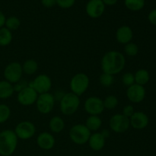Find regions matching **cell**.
Returning <instances> with one entry per match:
<instances>
[{
	"label": "cell",
	"mask_w": 156,
	"mask_h": 156,
	"mask_svg": "<svg viewBox=\"0 0 156 156\" xmlns=\"http://www.w3.org/2000/svg\"><path fill=\"white\" fill-rule=\"evenodd\" d=\"M126 65V58L120 52L117 50H110L104 54L101 60V67L103 73L108 74H119L123 71Z\"/></svg>",
	"instance_id": "cell-1"
},
{
	"label": "cell",
	"mask_w": 156,
	"mask_h": 156,
	"mask_svg": "<svg viewBox=\"0 0 156 156\" xmlns=\"http://www.w3.org/2000/svg\"><path fill=\"white\" fill-rule=\"evenodd\" d=\"M18 138L14 130L5 129L0 132V155H13L18 146Z\"/></svg>",
	"instance_id": "cell-2"
},
{
	"label": "cell",
	"mask_w": 156,
	"mask_h": 156,
	"mask_svg": "<svg viewBox=\"0 0 156 156\" xmlns=\"http://www.w3.org/2000/svg\"><path fill=\"white\" fill-rule=\"evenodd\" d=\"M81 101L78 95L73 92L64 94L59 101V108L61 113L66 116L73 115L79 109Z\"/></svg>",
	"instance_id": "cell-3"
},
{
	"label": "cell",
	"mask_w": 156,
	"mask_h": 156,
	"mask_svg": "<svg viewBox=\"0 0 156 156\" xmlns=\"http://www.w3.org/2000/svg\"><path fill=\"white\" fill-rule=\"evenodd\" d=\"M90 85V79L84 73H78L74 75L69 82L71 92L79 96L82 95L88 90Z\"/></svg>",
	"instance_id": "cell-4"
},
{
	"label": "cell",
	"mask_w": 156,
	"mask_h": 156,
	"mask_svg": "<svg viewBox=\"0 0 156 156\" xmlns=\"http://www.w3.org/2000/svg\"><path fill=\"white\" fill-rule=\"evenodd\" d=\"M91 134V131L82 123H78L73 126L69 132L70 140L77 145H84L88 143Z\"/></svg>",
	"instance_id": "cell-5"
},
{
	"label": "cell",
	"mask_w": 156,
	"mask_h": 156,
	"mask_svg": "<svg viewBox=\"0 0 156 156\" xmlns=\"http://www.w3.org/2000/svg\"><path fill=\"white\" fill-rule=\"evenodd\" d=\"M3 75L6 81L12 84H16L22 78V65L18 62H10L5 68Z\"/></svg>",
	"instance_id": "cell-6"
},
{
	"label": "cell",
	"mask_w": 156,
	"mask_h": 156,
	"mask_svg": "<svg viewBox=\"0 0 156 156\" xmlns=\"http://www.w3.org/2000/svg\"><path fill=\"white\" fill-rule=\"evenodd\" d=\"M35 104L37 109L41 114H48L54 108L55 97L50 92L38 94Z\"/></svg>",
	"instance_id": "cell-7"
},
{
	"label": "cell",
	"mask_w": 156,
	"mask_h": 156,
	"mask_svg": "<svg viewBox=\"0 0 156 156\" xmlns=\"http://www.w3.org/2000/svg\"><path fill=\"white\" fill-rule=\"evenodd\" d=\"M109 126L111 130L116 133H123L130 126L129 119L122 114H116L110 119Z\"/></svg>",
	"instance_id": "cell-8"
},
{
	"label": "cell",
	"mask_w": 156,
	"mask_h": 156,
	"mask_svg": "<svg viewBox=\"0 0 156 156\" xmlns=\"http://www.w3.org/2000/svg\"><path fill=\"white\" fill-rule=\"evenodd\" d=\"M14 132L18 139L22 140H27L31 139L35 135L36 126L32 122L24 120L17 124Z\"/></svg>",
	"instance_id": "cell-9"
},
{
	"label": "cell",
	"mask_w": 156,
	"mask_h": 156,
	"mask_svg": "<svg viewBox=\"0 0 156 156\" xmlns=\"http://www.w3.org/2000/svg\"><path fill=\"white\" fill-rule=\"evenodd\" d=\"M37 91L38 94L50 92L52 88V80L46 74H40L28 84Z\"/></svg>",
	"instance_id": "cell-10"
},
{
	"label": "cell",
	"mask_w": 156,
	"mask_h": 156,
	"mask_svg": "<svg viewBox=\"0 0 156 156\" xmlns=\"http://www.w3.org/2000/svg\"><path fill=\"white\" fill-rule=\"evenodd\" d=\"M37 97L38 94L37 91L28 85L27 87L21 89L19 92H18L17 100L21 105L27 107L34 105Z\"/></svg>",
	"instance_id": "cell-11"
},
{
	"label": "cell",
	"mask_w": 156,
	"mask_h": 156,
	"mask_svg": "<svg viewBox=\"0 0 156 156\" xmlns=\"http://www.w3.org/2000/svg\"><path fill=\"white\" fill-rule=\"evenodd\" d=\"M84 109L89 115H100L105 111L103 100L99 97L91 96L88 98L84 103Z\"/></svg>",
	"instance_id": "cell-12"
},
{
	"label": "cell",
	"mask_w": 156,
	"mask_h": 156,
	"mask_svg": "<svg viewBox=\"0 0 156 156\" xmlns=\"http://www.w3.org/2000/svg\"><path fill=\"white\" fill-rule=\"evenodd\" d=\"M146 91L145 87L136 83L128 87L126 90V97L132 103H141L146 98Z\"/></svg>",
	"instance_id": "cell-13"
},
{
	"label": "cell",
	"mask_w": 156,
	"mask_h": 156,
	"mask_svg": "<svg viewBox=\"0 0 156 156\" xmlns=\"http://www.w3.org/2000/svg\"><path fill=\"white\" fill-rule=\"evenodd\" d=\"M105 5L101 0H89L85 6L87 15L91 18H98L104 14Z\"/></svg>",
	"instance_id": "cell-14"
},
{
	"label": "cell",
	"mask_w": 156,
	"mask_h": 156,
	"mask_svg": "<svg viewBox=\"0 0 156 156\" xmlns=\"http://www.w3.org/2000/svg\"><path fill=\"white\" fill-rule=\"evenodd\" d=\"M149 123V117L146 114L142 111H135L132 117L129 118V123L135 129H143L147 127Z\"/></svg>",
	"instance_id": "cell-15"
},
{
	"label": "cell",
	"mask_w": 156,
	"mask_h": 156,
	"mask_svg": "<svg viewBox=\"0 0 156 156\" xmlns=\"http://www.w3.org/2000/svg\"><path fill=\"white\" fill-rule=\"evenodd\" d=\"M37 145L43 150H50L56 143V140L53 135L48 132H42L37 137Z\"/></svg>",
	"instance_id": "cell-16"
},
{
	"label": "cell",
	"mask_w": 156,
	"mask_h": 156,
	"mask_svg": "<svg viewBox=\"0 0 156 156\" xmlns=\"http://www.w3.org/2000/svg\"><path fill=\"white\" fill-rule=\"evenodd\" d=\"M133 38V32L132 28L127 25H122L118 27L116 31V40L119 44H124L132 42Z\"/></svg>",
	"instance_id": "cell-17"
},
{
	"label": "cell",
	"mask_w": 156,
	"mask_h": 156,
	"mask_svg": "<svg viewBox=\"0 0 156 156\" xmlns=\"http://www.w3.org/2000/svg\"><path fill=\"white\" fill-rule=\"evenodd\" d=\"M105 143H106V139L101 133L98 132L91 133L88 142L89 147L94 152H99L102 150L105 147Z\"/></svg>",
	"instance_id": "cell-18"
},
{
	"label": "cell",
	"mask_w": 156,
	"mask_h": 156,
	"mask_svg": "<svg viewBox=\"0 0 156 156\" xmlns=\"http://www.w3.org/2000/svg\"><path fill=\"white\" fill-rule=\"evenodd\" d=\"M49 128L53 133H59L65 128L64 120L59 116H53L49 121Z\"/></svg>",
	"instance_id": "cell-19"
},
{
	"label": "cell",
	"mask_w": 156,
	"mask_h": 156,
	"mask_svg": "<svg viewBox=\"0 0 156 156\" xmlns=\"http://www.w3.org/2000/svg\"><path fill=\"white\" fill-rule=\"evenodd\" d=\"M14 85L6 80L0 81V99H8L13 95Z\"/></svg>",
	"instance_id": "cell-20"
},
{
	"label": "cell",
	"mask_w": 156,
	"mask_h": 156,
	"mask_svg": "<svg viewBox=\"0 0 156 156\" xmlns=\"http://www.w3.org/2000/svg\"><path fill=\"white\" fill-rule=\"evenodd\" d=\"M85 125L91 132H97L102 126V120L99 116L89 115L85 120Z\"/></svg>",
	"instance_id": "cell-21"
},
{
	"label": "cell",
	"mask_w": 156,
	"mask_h": 156,
	"mask_svg": "<svg viewBox=\"0 0 156 156\" xmlns=\"http://www.w3.org/2000/svg\"><path fill=\"white\" fill-rule=\"evenodd\" d=\"M134 78H135L136 84L144 86L149 82L150 75H149L148 70L145 69H140L136 72L135 74H134Z\"/></svg>",
	"instance_id": "cell-22"
},
{
	"label": "cell",
	"mask_w": 156,
	"mask_h": 156,
	"mask_svg": "<svg viewBox=\"0 0 156 156\" xmlns=\"http://www.w3.org/2000/svg\"><path fill=\"white\" fill-rule=\"evenodd\" d=\"M38 69V63L36 60L33 59H27L24 62L22 65L23 73L26 75L31 76L34 75Z\"/></svg>",
	"instance_id": "cell-23"
},
{
	"label": "cell",
	"mask_w": 156,
	"mask_h": 156,
	"mask_svg": "<svg viewBox=\"0 0 156 156\" xmlns=\"http://www.w3.org/2000/svg\"><path fill=\"white\" fill-rule=\"evenodd\" d=\"M12 38H13V36L11 30L6 28L5 27L0 28V46L1 47L9 46L12 43Z\"/></svg>",
	"instance_id": "cell-24"
},
{
	"label": "cell",
	"mask_w": 156,
	"mask_h": 156,
	"mask_svg": "<svg viewBox=\"0 0 156 156\" xmlns=\"http://www.w3.org/2000/svg\"><path fill=\"white\" fill-rule=\"evenodd\" d=\"M124 5L129 10L138 12L145 6V0H124Z\"/></svg>",
	"instance_id": "cell-25"
},
{
	"label": "cell",
	"mask_w": 156,
	"mask_h": 156,
	"mask_svg": "<svg viewBox=\"0 0 156 156\" xmlns=\"http://www.w3.org/2000/svg\"><path fill=\"white\" fill-rule=\"evenodd\" d=\"M103 103L105 109L111 111V110H114V108H117L119 101L115 95L111 94V95H108L105 98V100H103Z\"/></svg>",
	"instance_id": "cell-26"
},
{
	"label": "cell",
	"mask_w": 156,
	"mask_h": 156,
	"mask_svg": "<svg viewBox=\"0 0 156 156\" xmlns=\"http://www.w3.org/2000/svg\"><path fill=\"white\" fill-rule=\"evenodd\" d=\"M21 25V21L18 18L15 16H11L6 18L5 26L7 29H9L11 31L18 30V27Z\"/></svg>",
	"instance_id": "cell-27"
},
{
	"label": "cell",
	"mask_w": 156,
	"mask_h": 156,
	"mask_svg": "<svg viewBox=\"0 0 156 156\" xmlns=\"http://www.w3.org/2000/svg\"><path fill=\"white\" fill-rule=\"evenodd\" d=\"M10 108L5 104H0V124L5 123L10 118Z\"/></svg>",
	"instance_id": "cell-28"
},
{
	"label": "cell",
	"mask_w": 156,
	"mask_h": 156,
	"mask_svg": "<svg viewBox=\"0 0 156 156\" xmlns=\"http://www.w3.org/2000/svg\"><path fill=\"white\" fill-rule=\"evenodd\" d=\"M124 53L126 56L133 57L139 53V47L136 44L129 42L124 46Z\"/></svg>",
	"instance_id": "cell-29"
},
{
	"label": "cell",
	"mask_w": 156,
	"mask_h": 156,
	"mask_svg": "<svg viewBox=\"0 0 156 156\" xmlns=\"http://www.w3.org/2000/svg\"><path fill=\"white\" fill-rule=\"evenodd\" d=\"M114 82V76L103 73L99 77V82L104 87H111Z\"/></svg>",
	"instance_id": "cell-30"
},
{
	"label": "cell",
	"mask_w": 156,
	"mask_h": 156,
	"mask_svg": "<svg viewBox=\"0 0 156 156\" xmlns=\"http://www.w3.org/2000/svg\"><path fill=\"white\" fill-rule=\"evenodd\" d=\"M122 82L125 86L128 87L131 86L133 84H135V78H134V74L132 73H124L122 76Z\"/></svg>",
	"instance_id": "cell-31"
},
{
	"label": "cell",
	"mask_w": 156,
	"mask_h": 156,
	"mask_svg": "<svg viewBox=\"0 0 156 156\" xmlns=\"http://www.w3.org/2000/svg\"><path fill=\"white\" fill-rule=\"evenodd\" d=\"M76 0H56V5L62 9H69L74 5Z\"/></svg>",
	"instance_id": "cell-32"
},
{
	"label": "cell",
	"mask_w": 156,
	"mask_h": 156,
	"mask_svg": "<svg viewBox=\"0 0 156 156\" xmlns=\"http://www.w3.org/2000/svg\"><path fill=\"white\" fill-rule=\"evenodd\" d=\"M134 113H135V111H134V107L131 105H126V106L123 108V112H122V114L129 119L131 117H132V115L134 114Z\"/></svg>",
	"instance_id": "cell-33"
},
{
	"label": "cell",
	"mask_w": 156,
	"mask_h": 156,
	"mask_svg": "<svg viewBox=\"0 0 156 156\" xmlns=\"http://www.w3.org/2000/svg\"><path fill=\"white\" fill-rule=\"evenodd\" d=\"M41 4L43 6L47 9L53 7L56 5V0H41Z\"/></svg>",
	"instance_id": "cell-34"
},
{
	"label": "cell",
	"mask_w": 156,
	"mask_h": 156,
	"mask_svg": "<svg viewBox=\"0 0 156 156\" xmlns=\"http://www.w3.org/2000/svg\"><path fill=\"white\" fill-rule=\"evenodd\" d=\"M148 19L151 24L156 26V9H153L149 12L148 15Z\"/></svg>",
	"instance_id": "cell-35"
},
{
	"label": "cell",
	"mask_w": 156,
	"mask_h": 156,
	"mask_svg": "<svg viewBox=\"0 0 156 156\" xmlns=\"http://www.w3.org/2000/svg\"><path fill=\"white\" fill-rule=\"evenodd\" d=\"M6 18L4 14L2 13V12L0 11V28L3 27L5 26V23Z\"/></svg>",
	"instance_id": "cell-36"
},
{
	"label": "cell",
	"mask_w": 156,
	"mask_h": 156,
	"mask_svg": "<svg viewBox=\"0 0 156 156\" xmlns=\"http://www.w3.org/2000/svg\"><path fill=\"white\" fill-rule=\"evenodd\" d=\"M105 5H114L117 2V0H101Z\"/></svg>",
	"instance_id": "cell-37"
},
{
	"label": "cell",
	"mask_w": 156,
	"mask_h": 156,
	"mask_svg": "<svg viewBox=\"0 0 156 156\" xmlns=\"http://www.w3.org/2000/svg\"><path fill=\"white\" fill-rule=\"evenodd\" d=\"M101 133L103 135V136L105 137V139H107L108 137L110 136V132L108 131V129H103V130L101 132Z\"/></svg>",
	"instance_id": "cell-38"
}]
</instances>
